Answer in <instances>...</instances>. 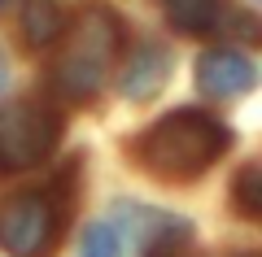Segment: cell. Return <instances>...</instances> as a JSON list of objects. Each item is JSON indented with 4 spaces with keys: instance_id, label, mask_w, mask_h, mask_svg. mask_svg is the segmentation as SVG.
I'll return each instance as SVG.
<instances>
[{
    "instance_id": "7a4b0ae2",
    "label": "cell",
    "mask_w": 262,
    "mask_h": 257,
    "mask_svg": "<svg viewBox=\"0 0 262 257\" xmlns=\"http://www.w3.org/2000/svg\"><path fill=\"white\" fill-rule=\"evenodd\" d=\"M118 39L122 27L114 22V13L92 9L70 27L66 44L57 48L53 61V87L66 101H88L105 87V74H110L114 57H118Z\"/></svg>"
},
{
    "instance_id": "5b68a950",
    "label": "cell",
    "mask_w": 262,
    "mask_h": 257,
    "mask_svg": "<svg viewBox=\"0 0 262 257\" xmlns=\"http://www.w3.org/2000/svg\"><path fill=\"white\" fill-rule=\"evenodd\" d=\"M196 83H201V92L214 96V101H232V96L253 92L258 65L245 53H236V48H210V53L196 61Z\"/></svg>"
},
{
    "instance_id": "4fadbf2b",
    "label": "cell",
    "mask_w": 262,
    "mask_h": 257,
    "mask_svg": "<svg viewBox=\"0 0 262 257\" xmlns=\"http://www.w3.org/2000/svg\"><path fill=\"white\" fill-rule=\"evenodd\" d=\"M5 5H9V0H0V13H5Z\"/></svg>"
},
{
    "instance_id": "52a82bcc",
    "label": "cell",
    "mask_w": 262,
    "mask_h": 257,
    "mask_svg": "<svg viewBox=\"0 0 262 257\" xmlns=\"http://www.w3.org/2000/svg\"><path fill=\"white\" fill-rule=\"evenodd\" d=\"M162 9L184 35H214L227 22V0H162Z\"/></svg>"
},
{
    "instance_id": "30bf717a",
    "label": "cell",
    "mask_w": 262,
    "mask_h": 257,
    "mask_svg": "<svg viewBox=\"0 0 262 257\" xmlns=\"http://www.w3.org/2000/svg\"><path fill=\"white\" fill-rule=\"evenodd\" d=\"M236 205H241L245 218H258L262 214V166H245L241 179H236Z\"/></svg>"
},
{
    "instance_id": "8fae6325",
    "label": "cell",
    "mask_w": 262,
    "mask_h": 257,
    "mask_svg": "<svg viewBox=\"0 0 262 257\" xmlns=\"http://www.w3.org/2000/svg\"><path fill=\"white\" fill-rule=\"evenodd\" d=\"M79 257H122V244H118V231L110 222H92L83 231V248Z\"/></svg>"
},
{
    "instance_id": "9c48e42d",
    "label": "cell",
    "mask_w": 262,
    "mask_h": 257,
    "mask_svg": "<svg viewBox=\"0 0 262 257\" xmlns=\"http://www.w3.org/2000/svg\"><path fill=\"white\" fill-rule=\"evenodd\" d=\"M144 257H192V227L184 218H162L144 244Z\"/></svg>"
},
{
    "instance_id": "ba28073f",
    "label": "cell",
    "mask_w": 262,
    "mask_h": 257,
    "mask_svg": "<svg viewBox=\"0 0 262 257\" xmlns=\"http://www.w3.org/2000/svg\"><path fill=\"white\" fill-rule=\"evenodd\" d=\"M22 35H27L31 48L57 44V35H61V9H57L53 0H31L27 9H22Z\"/></svg>"
},
{
    "instance_id": "7c38bea8",
    "label": "cell",
    "mask_w": 262,
    "mask_h": 257,
    "mask_svg": "<svg viewBox=\"0 0 262 257\" xmlns=\"http://www.w3.org/2000/svg\"><path fill=\"white\" fill-rule=\"evenodd\" d=\"M5 83H9V65H5V53H0V92H5Z\"/></svg>"
},
{
    "instance_id": "3957f363",
    "label": "cell",
    "mask_w": 262,
    "mask_h": 257,
    "mask_svg": "<svg viewBox=\"0 0 262 257\" xmlns=\"http://www.w3.org/2000/svg\"><path fill=\"white\" fill-rule=\"evenodd\" d=\"M61 222L66 214L53 192H18L0 205V248L9 257H53Z\"/></svg>"
},
{
    "instance_id": "6da1fadb",
    "label": "cell",
    "mask_w": 262,
    "mask_h": 257,
    "mask_svg": "<svg viewBox=\"0 0 262 257\" xmlns=\"http://www.w3.org/2000/svg\"><path fill=\"white\" fill-rule=\"evenodd\" d=\"M227 144H232V135L214 113L175 109L166 118H158L149 131H140L131 153L149 175L166 179V183H188V179L206 175L227 153Z\"/></svg>"
},
{
    "instance_id": "8992f818",
    "label": "cell",
    "mask_w": 262,
    "mask_h": 257,
    "mask_svg": "<svg viewBox=\"0 0 262 257\" xmlns=\"http://www.w3.org/2000/svg\"><path fill=\"white\" fill-rule=\"evenodd\" d=\"M170 70H175V53L166 44H144L131 53V61L118 74V92L127 101H153V96L166 87Z\"/></svg>"
},
{
    "instance_id": "277c9868",
    "label": "cell",
    "mask_w": 262,
    "mask_h": 257,
    "mask_svg": "<svg viewBox=\"0 0 262 257\" xmlns=\"http://www.w3.org/2000/svg\"><path fill=\"white\" fill-rule=\"evenodd\" d=\"M57 135H61V122L39 101H22V105L0 109V170L13 175V170L39 166L53 153Z\"/></svg>"
}]
</instances>
